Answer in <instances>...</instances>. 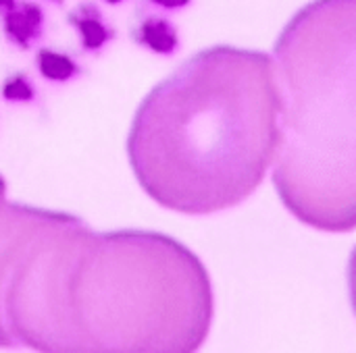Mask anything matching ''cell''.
<instances>
[{
    "mask_svg": "<svg viewBox=\"0 0 356 353\" xmlns=\"http://www.w3.org/2000/svg\"><path fill=\"white\" fill-rule=\"evenodd\" d=\"M0 6H8L10 8L13 6V0H0Z\"/></svg>",
    "mask_w": 356,
    "mask_h": 353,
    "instance_id": "obj_11",
    "label": "cell"
},
{
    "mask_svg": "<svg viewBox=\"0 0 356 353\" xmlns=\"http://www.w3.org/2000/svg\"><path fill=\"white\" fill-rule=\"evenodd\" d=\"M152 2L163 8H179V6H186L190 0H152Z\"/></svg>",
    "mask_w": 356,
    "mask_h": 353,
    "instance_id": "obj_9",
    "label": "cell"
},
{
    "mask_svg": "<svg viewBox=\"0 0 356 353\" xmlns=\"http://www.w3.org/2000/svg\"><path fill=\"white\" fill-rule=\"evenodd\" d=\"M4 193H6V183L0 177V202H4Z\"/></svg>",
    "mask_w": 356,
    "mask_h": 353,
    "instance_id": "obj_10",
    "label": "cell"
},
{
    "mask_svg": "<svg viewBox=\"0 0 356 353\" xmlns=\"http://www.w3.org/2000/svg\"><path fill=\"white\" fill-rule=\"evenodd\" d=\"M2 94H4L6 100H17V102H21V100H29V98L33 96V87L29 85L27 79L15 77L13 81H8V83L4 85Z\"/></svg>",
    "mask_w": 356,
    "mask_h": 353,
    "instance_id": "obj_8",
    "label": "cell"
},
{
    "mask_svg": "<svg viewBox=\"0 0 356 353\" xmlns=\"http://www.w3.org/2000/svg\"><path fill=\"white\" fill-rule=\"evenodd\" d=\"M280 144L273 183L305 225H356V0H313L284 27L273 58Z\"/></svg>",
    "mask_w": 356,
    "mask_h": 353,
    "instance_id": "obj_3",
    "label": "cell"
},
{
    "mask_svg": "<svg viewBox=\"0 0 356 353\" xmlns=\"http://www.w3.org/2000/svg\"><path fill=\"white\" fill-rule=\"evenodd\" d=\"M280 87L261 50L213 46L163 79L140 104L127 154L163 208L213 214L244 202L280 144Z\"/></svg>",
    "mask_w": 356,
    "mask_h": 353,
    "instance_id": "obj_2",
    "label": "cell"
},
{
    "mask_svg": "<svg viewBox=\"0 0 356 353\" xmlns=\"http://www.w3.org/2000/svg\"><path fill=\"white\" fill-rule=\"evenodd\" d=\"M40 27H42V12L38 6L31 4H25L19 10H10L6 17V31L21 46H29V42L38 35Z\"/></svg>",
    "mask_w": 356,
    "mask_h": 353,
    "instance_id": "obj_4",
    "label": "cell"
},
{
    "mask_svg": "<svg viewBox=\"0 0 356 353\" xmlns=\"http://www.w3.org/2000/svg\"><path fill=\"white\" fill-rule=\"evenodd\" d=\"M207 268L152 231H92L52 212L25 243L0 298L2 347L196 352L211 331Z\"/></svg>",
    "mask_w": 356,
    "mask_h": 353,
    "instance_id": "obj_1",
    "label": "cell"
},
{
    "mask_svg": "<svg viewBox=\"0 0 356 353\" xmlns=\"http://www.w3.org/2000/svg\"><path fill=\"white\" fill-rule=\"evenodd\" d=\"M38 69L46 79H52V81H67L77 73V64L69 56L52 52V50L38 52Z\"/></svg>",
    "mask_w": 356,
    "mask_h": 353,
    "instance_id": "obj_6",
    "label": "cell"
},
{
    "mask_svg": "<svg viewBox=\"0 0 356 353\" xmlns=\"http://www.w3.org/2000/svg\"><path fill=\"white\" fill-rule=\"evenodd\" d=\"M106 2H113L115 4V2H121V0H106Z\"/></svg>",
    "mask_w": 356,
    "mask_h": 353,
    "instance_id": "obj_12",
    "label": "cell"
},
{
    "mask_svg": "<svg viewBox=\"0 0 356 353\" xmlns=\"http://www.w3.org/2000/svg\"><path fill=\"white\" fill-rule=\"evenodd\" d=\"M77 25H79L81 35H83V46L86 48H98V46H102L106 42V29H104V25L100 21L88 17V19L77 21Z\"/></svg>",
    "mask_w": 356,
    "mask_h": 353,
    "instance_id": "obj_7",
    "label": "cell"
},
{
    "mask_svg": "<svg viewBox=\"0 0 356 353\" xmlns=\"http://www.w3.org/2000/svg\"><path fill=\"white\" fill-rule=\"evenodd\" d=\"M140 40L159 54H169L177 48V33L165 19H148L140 29Z\"/></svg>",
    "mask_w": 356,
    "mask_h": 353,
    "instance_id": "obj_5",
    "label": "cell"
}]
</instances>
